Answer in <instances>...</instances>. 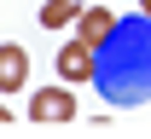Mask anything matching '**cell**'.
Masks as SVG:
<instances>
[{"label": "cell", "mask_w": 151, "mask_h": 139, "mask_svg": "<svg viewBox=\"0 0 151 139\" xmlns=\"http://www.w3.org/2000/svg\"><path fill=\"white\" fill-rule=\"evenodd\" d=\"M6 122H12V110H6V104H0V128H6Z\"/></svg>", "instance_id": "cell-7"}, {"label": "cell", "mask_w": 151, "mask_h": 139, "mask_svg": "<svg viewBox=\"0 0 151 139\" xmlns=\"http://www.w3.org/2000/svg\"><path fill=\"white\" fill-rule=\"evenodd\" d=\"M58 81H93V46H87L81 35L58 52Z\"/></svg>", "instance_id": "cell-4"}, {"label": "cell", "mask_w": 151, "mask_h": 139, "mask_svg": "<svg viewBox=\"0 0 151 139\" xmlns=\"http://www.w3.org/2000/svg\"><path fill=\"white\" fill-rule=\"evenodd\" d=\"M111 23H116L111 6H81V12H76V35L87 41V46H99V41L111 35Z\"/></svg>", "instance_id": "cell-5"}, {"label": "cell", "mask_w": 151, "mask_h": 139, "mask_svg": "<svg viewBox=\"0 0 151 139\" xmlns=\"http://www.w3.org/2000/svg\"><path fill=\"white\" fill-rule=\"evenodd\" d=\"M76 12H81V0H47L41 6V23L47 29H64V23H76Z\"/></svg>", "instance_id": "cell-6"}, {"label": "cell", "mask_w": 151, "mask_h": 139, "mask_svg": "<svg viewBox=\"0 0 151 139\" xmlns=\"http://www.w3.org/2000/svg\"><path fill=\"white\" fill-rule=\"evenodd\" d=\"M93 87L111 104H145L151 99V18H116L111 35L93 46Z\"/></svg>", "instance_id": "cell-1"}, {"label": "cell", "mask_w": 151, "mask_h": 139, "mask_svg": "<svg viewBox=\"0 0 151 139\" xmlns=\"http://www.w3.org/2000/svg\"><path fill=\"white\" fill-rule=\"evenodd\" d=\"M23 81H29V52L18 41H6L0 46V93H23Z\"/></svg>", "instance_id": "cell-3"}, {"label": "cell", "mask_w": 151, "mask_h": 139, "mask_svg": "<svg viewBox=\"0 0 151 139\" xmlns=\"http://www.w3.org/2000/svg\"><path fill=\"white\" fill-rule=\"evenodd\" d=\"M139 12H145V18H151V0H139Z\"/></svg>", "instance_id": "cell-8"}, {"label": "cell", "mask_w": 151, "mask_h": 139, "mask_svg": "<svg viewBox=\"0 0 151 139\" xmlns=\"http://www.w3.org/2000/svg\"><path fill=\"white\" fill-rule=\"evenodd\" d=\"M29 122H35V128H64V122H76L70 81H64V87H35V99H29Z\"/></svg>", "instance_id": "cell-2"}]
</instances>
